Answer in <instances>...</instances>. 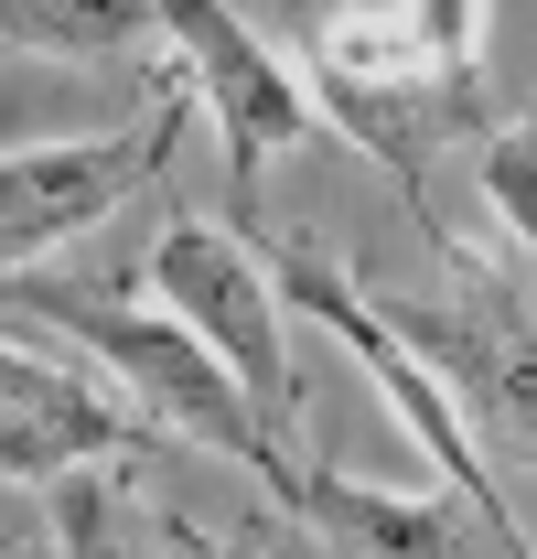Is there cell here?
I'll use <instances>...</instances> for the list:
<instances>
[{
	"instance_id": "2",
	"label": "cell",
	"mask_w": 537,
	"mask_h": 559,
	"mask_svg": "<svg viewBox=\"0 0 537 559\" xmlns=\"http://www.w3.org/2000/svg\"><path fill=\"white\" fill-rule=\"evenodd\" d=\"M268 280H279V301H290L301 323L344 334V355H355V366L387 388L398 430L419 441V452H430V463H441V485H452L473 516L494 527V549H505V559H527L537 538L516 527V506H505V485H494V463H484V441H473L463 399H452V388H441V366H430V355H419L398 323H387V301H366V290H355V280L323 259V237H279V270H268Z\"/></svg>"
},
{
	"instance_id": "5",
	"label": "cell",
	"mask_w": 537,
	"mask_h": 559,
	"mask_svg": "<svg viewBox=\"0 0 537 559\" xmlns=\"http://www.w3.org/2000/svg\"><path fill=\"white\" fill-rule=\"evenodd\" d=\"M162 33L183 44V86H194L204 119H215V151H226L237 205L259 194L268 151H301L312 130H334L323 97H312V75H301V55H279L268 33H248L226 0H162Z\"/></svg>"
},
{
	"instance_id": "13",
	"label": "cell",
	"mask_w": 537,
	"mask_h": 559,
	"mask_svg": "<svg viewBox=\"0 0 537 559\" xmlns=\"http://www.w3.org/2000/svg\"><path fill=\"white\" fill-rule=\"evenodd\" d=\"M22 549H55V495L33 474H0V559H22Z\"/></svg>"
},
{
	"instance_id": "8",
	"label": "cell",
	"mask_w": 537,
	"mask_h": 559,
	"mask_svg": "<svg viewBox=\"0 0 537 559\" xmlns=\"http://www.w3.org/2000/svg\"><path fill=\"white\" fill-rule=\"evenodd\" d=\"M140 419L108 399V388H86L65 366H44V355L0 345V474H33V485H55L65 463H108V452H130Z\"/></svg>"
},
{
	"instance_id": "1",
	"label": "cell",
	"mask_w": 537,
	"mask_h": 559,
	"mask_svg": "<svg viewBox=\"0 0 537 559\" xmlns=\"http://www.w3.org/2000/svg\"><path fill=\"white\" fill-rule=\"evenodd\" d=\"M0 312H33L44 334H65L75 355H97L140 409L172 430V441L226 452V463H237V474H259L268 495L301 485V463H312V452H301L290 430H268L259 399L237 388V366L204 345L183 312H140L119 280H65V270H0Z\"/></svg>"
},
{
	"instance_id": "11",
	"label": "cell",
	"mask_w": 537,
	"mask_h": 559,
	"mask_svg": "<svg viewBox=\"0 0 537 559\" xmlns=\"http://www.w3.org/2000/svg\"><path fill=\"white\" fill-rule=\"evenodd\" d=\"M473 151H484V194H494V215H505V237L537 259V108L494 119Z\"/></svg>"
},
{
	"instance_id": "7",
	"label": "cell",
	"mask_w": 537,
	"mask_h": 559,
	"mask_svg": "<svg viewBox=\"0 0 537 559\" xmlns=\"http://www.w3.org/2000/svg\"><path fill=\"white\" fill-rule=\"evenodd\" d=\"M312 97H323V119H334L366 162H387V183L419 205L430 248H452V226L430 215L419 173H430L452 140L494 130V86H484V66H452V75H312Z\"/></svg>"
},
{
	"instance_id": "4",
	"label": "cell",
	"mask_w": 537,
	"mask_h": 559,
	"mask_svg": "<svg viewBox=\"0 0 537 559\" xmlns=\"http://www.w3.org/2000/svg\"><path fill=\"white\" fill-rule=\"evenodd\" d=\"M151 301L162 312H183L204 345L237 366V388L259 399L268 430H290L301 441V377H290V345H279V280L268 259L237 237V226H204V215H172L162 237H151Z\"/></svg>"
},
{
	"instance_id": "3",
	"label": "cell",
	"mask_w": 537,
	"mask_h": 559,
	"mask_svg": "<svg viewBox=\"0 0 537 559\" xmlns=\"http://www.w3.org/2000/svg\"><path fill=\"white\" fill-rule=\"evenodd\" d=\"M441 259H452V290L441 301H387V323L441 366V388L463 399L484 463L537 474V290L516 270H494V259H473L463 237Z\"/></svg>"
},
{
	"instance_id": "10",
	"label": "cell",
	"mask_w": 537,
	"mask_h": 559,
	"mask_svg": "<svg viewBox=\"0 0 537 559\" xmlns=\"http://www.w3.org/2000/svg\"><path fill=\"white\" fill-rule=\"evenodd\" d=\"M162 33V0H0V44L11 55H55V66H108Z\"/></svg>"
},
{
	"instance_id": "14",
	"label": "cell",
	"mask_w": 537,
	"mask_h": 559,
	"mask_svg": "<svg viewBox=\"0 0 537 559\" xmlns=\"http://www.w3.org/2000/svg\"><path fill=\"white\" fill-rule=\"evenodd\" d=\"M279 22H290V33H312V22H323V0H279Z\"/></svg>"
},
{
	"instance_id": "9",
	"label": "cell",
	"mask_w": 537,
	"mask_h": 559,
	"mask_svg": "<svg viewBox=\"0 0 537 559\" xmlns=\"http://www.w3.org/2000/svg\"><path fill=\"white\" fill-rule=\"evenodd\" d=\"M290 506V527H312V538H334V549H377V559H441V549H494V527L473 516L463 495L452 506H419V495H377L334 474V463H301V485L279 495Z\"/></svg>"
},
{
	"instance_id": "12",
	"label": "cell",
	"mask_w": 537,
	"mask_h": 559,
	"mask_svg": "<svg viewBox=\"0 0 537 559\" xmlns=\"http://www.w3.org/2000/svg\"><path fill=\"white\" fill-rule=\"evenodd\" d=\"M44 495H55V549H75V559L119 549V516H108L119 495H108V474H97V463H65Z\"/></svg>"
},
{
	"instance_id": "6",
	"label": "cell",
	"mask_w": 537,
	"mask_h": 559,
	"mask_svg": "<svg viewBox=\"0 0 537 559\" xmlns=\"http://www.w3.org/2000/svg\"><path fill=\"white\" fill-rule=\"evenodd\" d=\"M183 119H194L183 86H162L130 130H108V140L11 151V162H0V270H22L33 248H65L86 226H108L130 194H151V183L172 173V151H183Z\"/></svg>"
}]
</instances>
